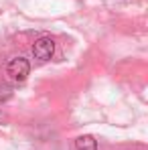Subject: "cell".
I'll return each instance as SVG.
<instances>
[{"label":"cell","instance_id":"7a4b0ae2","mask_svg":"<svg viewBox=\"0 0 148 150\" xmlns=\"http://www.w3.org/2000/svg\"><path fill=\"white\" fill-rule=\"evenodd\" d=\"M53 53H55V41H53V39L41 37L39 41H35V45H33V55H35V59H39V61H49L51 57H53Z\"/></svg>","mask_w":148,"mask_h":150},{"label":"cell","instance_id":"3957f363","mask_svg":"<svg viewBox=\"0 0 148 150\" xmlns=\"http://www.w3.org/2000/svg\"><path fill=\"white\" fill-rule=\"evenodd\" d=\"M75 148L77 150H98V140L93 136H79L75 140Z\"/></svg>","mask_w":148,"mask_h":150},{"label":"cell","instance_id":"6da1fadb","mask_svg":"<svg viewBox=\"0 0 148 150\" xmlns=\"http://www.w3.org/2000/svg\"><path fill=\"white\" fill-rule=\"evenodd\" d=\"M6 73H8V77L14 83H23L28 77V73H30V65H28V61L25 57H16V59H12L6 65Z\"/></svg>","mask_w":148,"mask_h":150}]
</instances>
